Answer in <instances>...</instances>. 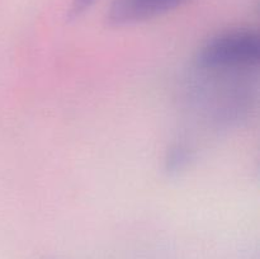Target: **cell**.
<instances>
[{"label": "cell", "mask_w": 260, "mask_h": 259, "mask_svg": "<svg viewBox=\"0 0 260 259\" xmlns=\"http://www.w3.org/2000/svg\"><path fill=\"white\" fill-rule=\"evenodd\" d=\"M259 60V36L245 29L229 30L211 38L197 56L198 65L207 70L249 68L258 65Z\"/></svg>", "instance_id": "obj_1"}, {"label": "cell", "mask_w": 260, "mask_h": 259, "mask_svg": "<svg viewBox=\"0 0 260 259\" xmlns=\"http://www.w3.org/2000/svg\"><path fill=\"white\" fill-rule=\"evenodd\" d=\"M188 0H113L107 12L111 27H127L154 19L177 9Z\"/></svg>", "instance_id": "obj_2"}, {"label": "cell", "mask_w": 260, "mask_h": 259, "mask_svg": "<svg viewBox=\"0 0 260 259\" xmlns=\"http://www.w3.org/2000/svg\"><path fill=\"white\" fill-rule=\"evenodd\" d=\"M190 160V151L184 145H175L168 152L165 159V169L169 174L184 169Z\"/></svg>", "instance_id": "obj_3"}, {"label": "cell", "mask_w": 260, "mask_h": 259, "mask_svg": "<svg viewBox=\"0 0 260 259\" xmlns=\"http://www.w3.org/2000/svg\"><path fill=\"white\" fill-rule=\"evenodd\" d=\"M94 2H95V0H73L70 12H69V18H70V19H76V18H79L93 5Z\"/></svg>", "instance_id": "obj_4"}]
</instances>
